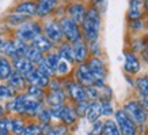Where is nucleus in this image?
Returning <instances> with one entry per match:
<instances>
[{
	"label": "nucleus",
	"instance_id": "nucleus-1",
	"mask_svg": "<svg viewBox=\"0 0 148 135\" xmlns=\"http://www.w3.org/2000/svg\"><path fill=\"white\" fill-rule=\"evenodd\" d=\"M101 26H102V14L94 7H88L84 21L82 23V34L88 44L99 41L101 34Z\"/></svg>",
	"mask_w": 148,
	"mask_h": 135
},
{
	"label": "nucleus",
	"instance_id": "nucleus-2",
	"mask_svg": "<svg viewBox=\"0 0 148 135\" xmlns=\"http://www.w3.org/2000/svg\"><path fill=\"white\" fill-rule=\"evenodd\" d=\"M122 109L137 126H147L148 113L141 107V104L139 102L137 98H130L128 101H125V104L122 105Z\"/></svg>",
	"mask_w": 148,
	"mask_h": 135
},
{
	"label": "nucleus",
	"instance_id": "nucleus-3",
	"mask_svg": "<svg viewBox=\"0 0 148 135\" xmlns=\"http://www.w3.org/2000/svg\"><path fill=\"white\" fill-rule=\"evenodd\" d=\"M50 112H52L53 119H57V120H60L63 124H65L68 127L73 126L77 122V119H79V115H77L75 107L67 105V104L50 108Z\"/></svg>",
	"mask_w": 148,
	"mask_h": 135
},
{
	"label": "nucleus",
	"instance_id": "nucleus-4",
	"mask_svg": "<svg viewBox=\"0 0 148 135\" xmlns=\"http://www.w3.org/2000/svg\"><path fill=\"white\" fill-rule=\"evenodd\" d=\"M58 21H60V25H61V29H63L64 37H65V41H67V42L75 44L76 41L83 38L82 27L79 26L75 21H72L68 15H64L61 18H58Z\"/></svg>",
	"mask_w": 148,
	"mask_h": 135
},
{
	"label": "nucleus",
	"instance_id": "nucleus-5",
	"mask_svg": "<svg viewBox=\"0 0 148 135\" xmlns=\"http://www.w3.org/2000/svg\"><path fill=\"white\" fill-rule=\"evenodd\" d=\"M87 66L95 79V85H103L108 77V67L101 56H90L87 60Z\"/></svg>",
	"mask_w": 148,
	"mask_h": 135
},
{
	"label": "nucleus",
	"instance_id": "nucleus-6",
	"mask_svg": "<svg viewBox=\"0 0 148 135\" xmlns=\"http://www.w3.org/2000/svg\"><path fill=\"white\" fill-rule=\"evenodd\" d=\"M44 29L38 22H33V21H27L26 23H23L16 29V38L22 40L25 42H32L36 37L42 34Z\"/></svg>",
	"mask_w": 148,
	"mask_h": 135
},
{
	"label": "nucleus",
	"instance_id": "nucleus-7",
	"mask_svg": "<svg viewBox=\"0 0 148 135\" xmlns=\"http://www.w3.org/2000/svg\"><path fill=\"white\" fill-rule=\"evenodd\" d=\"M44 34H45L48 38H49L54 45H60L61 42L65 41V37H64L63 29H61V25H60V21L56 18L48 19L45 23H44Z\"/></svg>",
	"mask_w": 148,
	"mask_h": 135
},
{
	"label": "nucleus",
	"instance_id": "nucleus-8",
	"mask_svg": "<svg viewBox=\"0 0 148 135\" xmlns=\"http://www.w3.org/2000/svg\"><path fill=\"white\" fill-rule=\"evenodd\" d=\"M114 120H116L117 124H118V128L121 131V135H137L139 126L124 112L122 108L116 111V113H114Z\"/></svg>",
	"mask_w": 148,
	"mask_h": 135
},
{
	"label": "nucleus",
	"instance_id": "nucleus-9",
	"mask_svg": "<svg viewBox=\"0 0 148 135\" xmlns=\"http://www.w3.org/2000/svg\"><path fill=\"white\" fill-rule=\"evenodd\" d=\"M63 87H64V90H65V93H67L68 98L71 100L73 104L83 102V101H87V100H88L87 98L86 87L79 85L76 81H64Z\"/></svg>",
	"mask_w": 148,
	"mask_h": 135
},
{
	"label": "nucleus",
	"instance_id": "nucleus-10",
	"mask_svg": "<svg viewBox=\"0 0 148 135\" xmlns=\"http://www.w3.org/2000/svg\"><path fill=\"white\" fill-rule=\"evenodd\" d=\"M87 10H88V7H86V4L83 1L75 0V1L69 3L65 7V15H68L72 21H75L79 26H82V23L84 21L86 14H87Z\"/></svg>",
	"mask_w": 148,
	"mask_h": 135
},
{
	"label": "nucleus",
	"instance_id": "nucleus-11",
	"mask_svg": "<svg viewBox=\"0 0 148 135\" xmlns=\"http://www.w3.org/2000/svg\"><path fill=\"white\" fill-rule=\"evenodd\" d=\"M124 59H125L124 70H125L126 75H130V77L137 75L141 70V62H140V57L137 56V53H135L130 49H125L124 51Z\"/></svg>",
	"mask_w": 148,
	"mask_h": 135
},
{
	"label": "nucleus",
	"instance_id": "nucleus-12",
	"mask_svg": "<svg viewBox=\"0 0 148 135\" xmlns=\"http://www.w3.org/2000/svg\"><path fill=\"white\" fill-rule=\"evenodd\" d=\"M73 78L79 85L88 87V86H94L95 85V79L91 74L90 68L87 66V63L83 64H76V67L73 70Z\"/></svg>",
	"mask_w": 148,
	"mask_h": 135
},
{
	"label": "nucleus",
	"instance_id": "nucleus-13",
	"mask_svg": "<svg viewBox=\"0 0 148 135\" xmlns=\"http://www.w3.org/2000/svg\"><path fill=\"white\" fill-rule=\"evenodd\" d=\"M147 15L148 14H147V10H145V6H144V0H129L128 12H126L128 21L145 19Z\"/></svg>",
	"mask_w": 148,
	"mask_h": 135
},
{
	"label": "nucleus",
	"instance_id": "nucleus-14",
	"mask_svg": "<svg viewBox=\"0 0 148 135\" xmlns=\"http://www.w3.org/2000/svg\"><path fill=\"white\" fill-rule=\"evenodd\" d=\"M73 48V56H75V63L76 64H83L87 63V60L90 59V48H88V42L82 38V40L76 41L75 44H72Z\"/></svg>",
	"mask_w": 148,
	"mask_h": 135
},
{
	"label": "nucleus",
	"instance_id": "nucleus-15",
	"mask_svg": "<svg viewBox=\"0 0 148 135\" xmlns=\"http://www.w3.org/2000/svg\"><path fill=\"white\" fill-rule=\"evenodd\" d=\"M68 96L64 89H49L45 96V102L49 105V108L64 105L67 101Z\"/></svg>",
	"mask_w": 148,
	"mask_h": 135
},
{
	"label": "nucleus",
	"instance_id": "nucleus-16",
	"mask_svg": "<svg viewBox=\"0 0 148 135\" xmlns=\"http://www.w3.org/2000/svg\"><path fill=\"white\" fill-rule=\"evenodd\" d=\"M27 83L30 85H34V86H40V87H49V83H50V78L44 75L41 71H38L36 67V70H33L30 74H27L25 77Z\"/></svg>",
	"mask_w": 148,
	"mask_h": 135
},
{
	"label": "nucleus",
	"instance_id": "nucleus-17",
	"mask_svg": "<svg viewBox=\"0 0 148 135\" xmlns=\"http://www.w3.org/2000/svg\"><path fill=\"white\" fill-rule=\"evenodd\" d=\"M14 67H15V71L19 72L23 77H26L33 70H36V66L25 56H19V57L14 59Z\"/></svg>",
	"mask_w": 148,
	"mask_h": 135
},
{
	"label": "nucleus",
	"instance_id": "nucleus-18",
	"mask_svg": "<svg viewBox=\"0 0 148 135\" xmlns=\"http://www.w3.org/2000/svg\"><path fill=\"white\" fill-rule=\"evenodd\" d=\"M30 45H32V46H34V48H37L38 51H41L44 55L52 52V49L54 48V44L45 36V34H44V33H42V34H40L38 37H36V38L32 41V44H30Z\"/></svg>",
	"mask_w": 148,
	"mask_h": 135
},
{
	"label": "nucleus",
	"instance_id": "nucleus-19",
	"mask_svg": "<svg viewBox=\"0 0 148 135\" xmlns=\"http://www.w3.org/2000/svg\"><path fill=\"white\" fill-rule=\"evenodd\" d=\"M101 116H102V104H101V101H90L84 116L86 120L90 123H95L101 120Z\"/></svg>",
	"mask_w": 148,
	"mask_h": 135
},
{
	"label": "nucleus",
	"instance_id": "nucleus-20",
	"mask_svg": "<svg viewBox=\"0 0 148 135\" xmlns=\"http://www.w3.org/2000/svg\"><path fill=\"white\" fill-rule=\"evenodd\" d=\"M58 1L60 0H46L42 3H38V10H37V17L45 18L52 12H54L58 8Z\"/></svg>",
	"mask_w": 148,
	"mask_h": 135
},
{
	"label": "nucleus",
	"instance_id": "nucleus-21",
	"mask_svg": "<svg viewBox=\"0 0 148 135\" xmlns=\"http://www.w3.org/2000/svg\"><path fill=\"white\" fill-rule=\"evenodd\" d=\"M37 10H38V3L32 1V0H26L15 7V12L22 14L25 17H34L37 15Z\"/></svg>",
	"mask_w": 148,
	"mask_h": 135
},
{
	"label": "nucleus",
	"instance_id": "nucleus-22",
	"mask_svg": "<svg viewBox=\"0 0 148 135\" xmlns=\"http://www.w3.org/2000/svg\"><path fill=\"white\" fill-rule=\"evenodd\" d=\"M0 55L1 56H8V57H12V59L19 57V53H18L16 46H15V42L11 40L0 38Z\"/></svg>",
	"mask_w": 148,
	"mask_h": 135
},
{
	"label": "nucleus",
	"instance_id": "nucleus-23",
	"mask_svg": "<svg viewBox=\"0 0 148 135\" xmlns=\"http://www.w3.org/2000/svg\"><path fill=\"white\" fill-rule=\"evenodd\" d=\"M57 53L60 55V57L68 62L71 64H76L75 63V56H73V48H72V44L64 41L60 45H57Z\"/></svg>",
	"mask_w": 148,
	"mask_h": 135
},
{
	"label": "nucleus",
	"instance_id": "nucleus-24",
	"mask_svg": "<svg viewBox=\"0 0 148 135\" xmlns=\"http://www.w3.org/2000/svg\"><path fill=\"white\" fill-rule=\"evenodd\" d=\"M25 82H26L25 77L21 75V74L16 72V71L12 72V74H11V77L8 78V86L14 90V91H15V90L25 89Z\"/></svg>",
	"mask_w": 148,
	"mask_h": 135
},
{
	"label": "nucleus",
	"instance_id": "nucleus-25",
	"mask_svg": "<svg viewBox=\"0 0 148 135\" xmlns=\"http://www.w3.org/2000/svg\"><path fill=\"white\" fill-rule=\"evenodd\" d=\"M103 135H121V131L118 128L116 120H113L110 117L103 120Z\"/></svg>",
	"mask_w": 148,
	"mask_h": 135
},
{
	"label": "nucleus",
	"instance_id": "nucleus-26",
	"mask_svg": "<svg viewBox=\"0 0 148 135\" xmlns=\"http://www.w3.org/2000/svg\"><path fill=\"white\" fill-rule=\"evenodd\" d=\"M135 89L139 96L148 97V75H140L136 78Z\"/></svg>",
	"mask_w": 148,
	"mask_h": 135
},
{
	"label": "nucleus",
	"instance_id": "nucleus-27",
	"mask_svg": "<svg viewBox=\"0 0 148 135\" xmlns=\"http://www.w3.org/2000/svg\"><path fill=\"white\" fill-rule=\"evenodd\" d=\"M26 57L32 62L34 66H38V64L44 60V57H45V55L42 53L41 51H38L37 48H34V46H32L30 45V49L27 51V55H26Z\"/></svg>",
	"mask_w": 148,
	"mask_h": 135
},
{
	"label": "nucleus",
	"instance_id": "nucleus-28",
	"mask_svg": "<svg viewBox=\"0 0 148 135\" xmlns=\"http://www.w3.org/2000/svg\"><path fill=\"white\" fill-rule=\"evenodd\" d=\"M12 74V70H11V66H10L8 60L0 55V81L3 79H8Z\"/></svg>",
	"mask_w": 148,
	"mask_h": 135
},
{
	"label": "nucleus",
	"instance_id": "nucleus-29",
	"mask_svg": "<svg viewBox=\"0 0 148 135\" xmlns=\"http://www.w3.org/2000/svg\"><path fill=\"white\" fill-rule=\"evenodd\" d=\"M60 60H61V57H60V55L57 53V51H56V52H49V53H46L45 57H44V62H45L52 70H54V71H56V68H57Z\"/></svg>",
	"mask_w": 148,
	"mask_h": 135
},
{
	"label": "nucleus",
	"instance_id": "nucleus-30",
	"mask_svg": "<svg viewBox=\"0 0 148 135\" xmlns=\"http://www.w3.org/2000/svg\"><path fill=\"white\" fill-rule=\"evenodd\" d=\"M29 21V17H25L22 14H18V12H14L11 15L7 17V22L12 26H21L23 23H26Z\"/></svg>",
	"mask_w": 148,
	"mask_h": 135
},
{
	"label": "nucleus",
	"instance_id": "nucleus-31",
	"mask_svg": "<svg viewBox=\"0 0 148 135\" xmlns=\"http://www.w3.org/2000/svg\"><path fill=\"white\" fill-rule=\"evenodd\" d=\"M27 96L30 98H34V100H40L44 98L46 94H44V87H40V86H34V85H29L27 87Z\"/></svg>",
	"mask_w": 148,
	"mask_h": 135
},
{
	"label": "nucleus",
	"instance_id": "nucleus-32",
	"mask_svg": "<svg viewBox=\"0 0 148 135\" xmlns=\"http://www.w3.org/2000/svg\"><path fill=\"white\" fill-rule=\"evenodd\" d=\"M71 66H72L71 63H68V62L61 59L57 68H56V75H58V77H68L69 72H71Z\"/></svg>",
	"mask_w": 148,
	"mask_h": 135
},
{
	"label": "nucleus",
	"instance_id": "nucleus-33",
	"mask_svg": "<svg viewBox=\"0 0 148 135\" xmlns=\"http://www.w3.org/2000/svg\"><path fill=\"white\" fill-rule=\"evenodd\" d=\"M44 128H45L44 124H36V123H33V124L26 126V130H25L23 135H44Z\"/></svg>",
	"mask_w": 148,
	"mask_h": 135
},
{
	"label": "nucleus",
	"instance_id": "nucleus-34",
	"mask_svg": "<svg viewBox=\"0 0 148 135\" xmlns=\"http://www.w3.org/2000/svg\"><path fill=\"white\" fill-rule=\"evenodd\" d=\"M10 127H11V131L15 135H23V132L26 130V127H25V124H23L21 119H12L10 122Z\"/></svg>",
	"mask_w": 148,
	"mask_h": 135
},
{
	"label": "nucleus",
	"instance_id": "nucleus-35",
	"mask_svg": "<svg viewBox=\"0 0 148 135\" xmlns=\"http://www.w3.org/2000/svg\"><path fill=\"white\" fill-rule=\"evenodd\" d=\"M128 29L132 33H141L145 30V23L144 19H139V21H128Z\"/></svg>",
	"mask_w": 148,
	"mask_h": 135
},
{
	"label": "nucleus",
	"instance_id": "nucleus-36",
	"mask_svg": "<svg viewBox=\"0 0 148 135\" xmlns=\"http://www.w3.org/2000/svg\"><path fill=\"white\" fill-rule=\"evenodd\" d=\"M52 119H53V116H52L50 108H44V109H42V111L40 112V115H38V120H40V124H44V126L49 124Z\"/></svg>",
	"mask_w": 148,
	"mask_h": 135
},
{
	"label": "nucleus",
	"instance_id": "nucleus-37",
	"mask_svg": "<svg viewBox=\"0 0 148 135\" xmlns=\"http://www.w3.org/2000/svg\"><path fill=\"white\" fill-rule=\"evenodd\" d=\"M101 104H102V116L110 117L116 113L112 101H101Z\"/></svg>",
	"mask_w": 148,
	"mask_h": 135
},
{
	"label": "nucleus",
	"instance_id": "nucleus-38",
	"mask_svg": "<svg viewBox=\"0 0 148 135\" xmlns=\"http://www.w3.org/2000/svg\"><path fill=\"white\" fill-rule=\"evenodd\" d=\"M90 6L97 8L101 14H103L108 10V0H90Z\"/></svg>",
	"mask_w": 148,
	"mask_h": 135
},
{
	"label": "nucleus",
	"instance_id": "nucleus-39",
	"mask_svg": "<svg viewBox=\"0 0 148 135\" xmlns=\"http://www.w3.org/2000/svg\"><path fill=\"white\" fill-rule=\"evenodd\" d=\"M88 135H103V122L102 120L91 123V128H90V131H88Z\"/></svg>",
	"mask_w": 148,
	"mask_h": 135
},
{
	"label": "nucleus",
	"instance_id": "nucleus-40",
	"mask_svg": "<svg viewBox=\"0 0 148 135\" xmlns=\"http://www.w3.org/2000/svg\"><path fill=\"white\" fill-rule=\"evenodd\" d=\"M88 104H90L88 100H87V101H83V102L75 104V109H76L79 117H84L86 116V112H87V108H88Z\"/></svg>",
	"mask_w": 148,
	"mask_h": 135
},
{
	"label": "nucleus",
	"instance_id": "nucleus-41",
	"mask_svg": "<svg viewBox=\"0 0 148 135\" xmlns=\"http://www.w3.org/2000/svg\"><path fill=\"white\" fill-rule=\"evenodd\" d=\"M88 48H90V56H101V53H102V48H101L99 41L88 44Z\"/></svg>",
	"mask_w": 148,
	"mask_h": 135
},
{
	"label": "nucleus",
	"instance_id": "nucleus-42",
	"mask_svg": "<svg viewBox=\"0 0 148 135\" xmlns=\"http://www.w3.org/2000/svg\"><path fill=\"white\" fill-rule=\"evenodd\" d=\"M11 127L8 124V120L4 117H0V135H8V131Z\"/></svg>",
	"mask_w": 148,
	"mask_h": 135
},
{
	"label": "nucleus",
	"instance_id": "nucleus-43",
	"mask_svg": "<svg viewBox=\"0 0 148 135\" xmlns=\"http://www.w3.org/2000/svg\"><path fill=\"white\" fill-rule=\"evenodd\" d=\"M12 94H14V90L10 86L0 85V98H7V97H11Z\"/></svg>",
	"mask_w": 148,
	"mask_h": 135
},
{
	"label": "nucleus",
	"instance_id": "nucleus-44",
	"mask_svg": "<svg viewBox=\"0 0 148 135\" xmlns=\"http://www.w3.org/2000/svg\"><path fill=\"white\" fill-rule=\"evenodd\" d=\"M137 100H139V102L141 104V107H143L148 113V97H143V96H137Z\"/></svg>",
	"mask_w": 148,
	"mask_h": 135
},
{
	"label": "nucleus",
	"instance_id": "nucleus-45",
	"mask_svg": "<svg viewBox=\"0 0 148 135\" xmlns=\"http://www.w3.org/2000/svg\"><path fill=\"white\" fill-rule=\"evenodd\" d=\"M141 56H143V60H144V62L148 64V46H147V49H145L143 53H141Z\"/></svg>",
	"mask_w": 148,
	"mask_h": 135
},
{
	"label": "nucleus",
	"instance_id": "nucleus-46",
	"mask_svg": "<svg viewBox=\"0 0 148 135\" xmlns=\"http://www.w3.org/2000/svg\"><path fill=\"white\" fill-rule=\"evenodd\" d=\"M144 23H145V32H148V15L144 19Z\"/></svg>",
	"mask_w": 148,
	"mask_h": 135
},
{
	"label": "nucleus",
	"instance_id": "nucleus-47",
	"mask_svg": "<svg viewBox=\"0 0 148 135\" xmlns=\"http://www.w3.org/2000/svg\"><path fill=\"white\" fill-rule=\"evenodd\" d=\"M3 113H4V108H3V107L0 105V117L3 116Z\"/></svg>",
	"mask_w": 148,
	"mask_h": 135
},
{
	"label": "nucleus",
	"instance_id": "nucleus-48",
	"mask_svg": "<svg viewBox=\"0 0 148 135\" xmlns=\"http://www.w3.org/2000/svg\"><path fill=\"white\" fill-rule=\"evenodd\" d=\"M144 6H145V10H147V14H148V0H144Z\"/></svg>",
	"mask_w": 148,
	"mask_h": 135
},
{
	"label": "nucleus",
	"instance_id": "nucleus-49",
	"mask_svg": "<svg viewBox=\"0 0 148 135\" xmlns=\"http://www.w3.org/2000/svg\"><path fill=\"white\" fill-rule=\"evenodd\" d=\"M37 3H42V1H46V0H36Z\"/></svg>",
	"mask_w": 148,
	"mask_h": 135
},
{
	"label": "nucleus",
	"instance_id": "nucleus-50",
	"mask_svg": "<svg viewBox=\"0 0 148 135\" xmlns=\"http://www.w3.org/2000/svg\"><path fill=\"white\" fill-rule=\"evenodd\" d=\"M61 1H68V0H61Z\"/></svg>",
	"mask_w": 148,
	"mask_h": 135
}]
</instances>
